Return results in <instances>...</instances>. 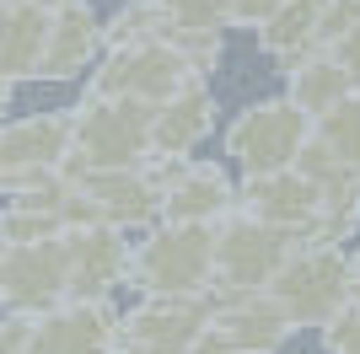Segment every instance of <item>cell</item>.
Returning <instances> with one entry per match:
<instances>
[{"label":"cell","mask_w":360,"mask_h":354,"mask_svg":"<svg viewBox=\"0 0 360 354\" xmlns=\"http://www.w3.org/2000/svg\"><path fill=\"white\" fill-rule=\"evenodd\" d=\"M75 118V156L81 172H113V166H140L156 156V107L135 97H108L86 91L70 107Z\"/></svg>","instance_id":"1"},{"label":"cell","mask_w":360,"mask_h":354,"mask_svg":"<svg viewBox=\"0 0 360 354\" xmlns=\"http://www.w3.org/2000/svg\"><path fill=\"white\" fill-rule=\"evenodd\" d=\"M129 284L140 295H205L215 284V225L156 221L150 231H140Z\"/></svg>","instance_id":"2"},{"label":"cell","mask_w":360,"mask_h":354,"mask_svg":"<svg viewBox=\"0 0 360 354\" xmlns=\"http://www.w3.org/2000/svg\"><path fill=\"white\" fill-rule=\"evenodd\" d=\"M70 166V162H65ZM75 188L65 199V221L70 225H91V221H108L119 231H150L156 221H167V199H162V183L150 177V166H113V172H81L70 166Z\"/></svg>","instance_id":"3"},{"label":"cell","mask_w":360,"mask_h":354,"mask_svg":"<svg viewBox=\"0 0 360 354\" xmlns=\"http://www.w3.org/2000/svg\"><path fill=\"white\" fill-rule=\"evenodd\" d=\"M280 295V306L290 311L296 327H323L333 311L355 295V263H349L345 247L333 242H317V236H296L280 280L269 284Z\"/></svg>","instance_id":"4"},{"label":"cell","mask_w":360,"mask_h":354,"mask_svg":"<svg viewBox=\"0 0 360 354\" xmlns=\"http://www.w3.org/2000/svg\"><path fill=\"white\" fill-rule=\"evenodd\" d=\"M210 322L194 354H280V343L296 333L290 311L280 306L274 290H205Z\"/></svg>","instance_id":"5"},{"label":"cell","mask_w":360,"mask_h":354,"mask_svg":"<svg viewBox=\"0 0 360 354\" xmlns=\"http://www.w3.org/2000/svg\"><path fill=\"white\" fill-rule=\"evenodd\" d=\"M290 247H296V231H280L237 204L231 215L215 221V284L221 290H269Z\"/></svg>","instance_id":"6"},{"label":"cell","mask_w":360,"mask_h":354,"mask_svg":"<svg viewBox=\"0 0 360 354\" xmlns=\"http://www.w3.org/2000/svg\"><path fill=\"white\" fill-rule=\"evenodd\" d=\"M194 65L172 38H150V44L108 48L97 59V70L86 75V91H108V97H135V103L162 107L172 91H183L194 81Z\"/></svg>","instance_id":"7"},{"label":"cell","mask_w":360,"mask_h":354,"mask_svg":"<svg viewBox=\"0 0 360 354\" xmlns=\"http://www.w3.org/2000/svg\"><path fill=\"white\" fill-rule=\"evenodd\" d=\"M307 134H312V113H301L285 91L258 97L226 124V156L242 172H274V166H290L301 156Z\"/></svg>","instance_id":"8"},{"label":"cell","mask_w":360,"mask_h":354,"mask_svg":"<svg viewBox=\"0 0 360 354\" xmlns=\"http://www.w3.org/2000/svg\"><path fill=\"white\" fill-rule=\"evenodd\" d=\"M150 177L162 183V199H167V221H199V225H215L221 215L242 204V183H231L221 162H205V156H150Z\"/></svg>","instance_id":"9"},{"label":"cell","mask_w":360,"mask_h":354,"mask_svg":"<svg viewBox=\"0 0 360 354\" xmlns=\"http://www.w3.org/2000/svg\"><path fill=\"white\" fill-rule=\"evenodd\" d=\"M210 322L205 295H140L124 311L119 354H194Z\"/></svg>","instance_id":"10"},{"label":"cell","mask_w":360,"mask_h":354,"mask_svg":"<svg viewBox=\"0 0 360 354\" xmlns=\"http://www.w3.org/2000/svg\"><path fill=\"white\" fill-rule=\"evenodd\" d=\"M124 311H113L108 295H65L49 311H38L32 354H119Z\"/></svg>","instance_id":"11"},{"label":"cell","mask_w":360,"mask_h":354,"mask_svg":"<svg viewBox=\"0 0 360 354\" xmlns=\"http://www.w3.org/2000/svg\"><path fill=\"white\" fill-rule=\"evenodd\" d=\"M65 295H70L65 236L0 242V301H6V311H49Z\"/></svg>","instance_id":"12"},{"label":"cell","mask_w":360,"mask_h":354,"mask_svg":"<svg viewBox=\"0 0 360 354\" xmlns=\"http://www.w3.org/2000/svg\"><path fill=\"white\" fill-rule=\"evenodd\" d=\"M70 156H75L70 107L11 118V124L0 129V183H6V188L22 183V177H38V172H60Z\"/></svg>","instance_id":"13"},{"label":"cell","mask_w":360,"mask_h":354,"mask_svg":"<svg viewBox=\"0 0 360 354\" xmlns=\"http://www.w3.org/2000/svg\"><path fill=\"white\" fill-rule=\"evenodd\" d=\"M129 258H135L129 231H119V225H108V221L70 225L65 231L70 295H113V284H129Z\"/></svg>","instance_id":"14"},{"label":"cell","mask_w":360,"mask_h":354,"mask_svg":"<svg viewBox=\"0 0 360 354\" xmlns=\"http://www.w3.org/2000/svg\"><path fill=\"white\" fill-rule=\"evenodd\" d=\"M317 199H323V183H312L296 162L274 172H242V209L280 231L307 236L317 221Z\"/></svg>","instance_id":"15"},{"label":"cell","mask_w":360,"mask_h":354,"mask_svg":"<svg viewBox=\"0 0 360 354\" xmlns=\"http://www.w3.org/2000/svg\"><path fill=\"white\" fill-rule=\"evenodd\" d=\"M103 22L108 16L91 0H65L54 6V32H49V54L38 65V81H81L97 70L103 59Z\"/></svg>","instance_id":"16"},{"label":"cell","mask_w":360,"mask_h":354,"mask_svg":"<svg viewBox=\"0 0 360 354\" xmlns=\"http://www.w3.org/2000/svg\"><path fill=\"white\" fill-rule=\"evenodd\" d=\"M54 6L38 0H0V81H38V65L49 54Z\"/></svg>","instance_id":"17"},{"label":"cell","mask_w":360,"mask_h":354,"mask_svg":"<svg viewBox=\"0 0 360 354\" xmlns=\"http://www.w3.org/2000/svg\"><path fill=\"white\" fill-rule=\"evenodd\" d=\"M210 129H215L210 75H194L183 91H172V97L156 107V150H162V156H194Z\"/></svg>","instance_id":"18"},{"label":"cell","mask_w":360,"mask_h":354,"mask_svg":"<svg viewBox=\"0 0 360 354\" xmlns=\"http://www.w3.org/2000/svg\"><path fill=\"white\" fill-rule=\"evenodd\" d=\"M323 16H328V0H280V6L258 22V48H264L280 70H290L296 59L323 48Z\"/></svg>","instance_id":"19"},{"label":"cell","mask_w":360,"mask_h":354,"mask_svg":"<svg viewBox=\"0 0 360 354\" xmlns=\"http://www.w3.org/2000/svg\"><path fill=\"white\" fill-rule=\"evenodd\" d=\"M349 91H355V81H349V70L333 59V48H317V54L296 59L285 70V97L312 118H323L328 107H339Z\"/></svg>","instance_id":"20"},{"label":"cell","mask_w":360,"mask_h":354,"mask_svg":"<svg viewBox=\"0 0 360 354\" xmlns=\"http://www.w3.org/2000/svg\"><path fill=\"white\" fill-rule=\"evenodd\" d=\"M317 242H333V247H345L360 236V172L339 177V183H323V199H317V221L312 231Z\"/></svg>","instance_id":"21"},{"label":"cell","mask_w":360,"mask_h":354,"mask_svg":"<svg viewBox=\"0 0 360 354\" xmlns=\"http://www.w3.org/2000/svg\"><path fill=\"white\" fill-rule=\"evenodd\" d=\"M70 221H65L60 204H32V199H6L0 209V242H49V236H65Z\"/></svg>","instance_id":"22"},{"label":"cell","mask_w":360,"mask_h":354,"mask_svg":"<svg viewBox=\"0 0 360 354\" xmlns=\"http://www.w3.org/2000/svg\"><path fill=\"white\" fill-rule=\"evenodd\" d=\"M150 38H167V16L156 0H124L119 11L103 22V44L108 48H129V44H150ZM103 48V54H108Z\"/></svg>","instance_id":"23"},{"label":"cell","mask_w":360,"mask_h":354,"mask_svg":"<svg viewBox=\"0 0 360 354\" xmlns=\"http://www.w3.org/2000/svg\"><path fill=\"white\" fill-rule=\"evenodd\" d=\"M312 134H317V140H323V145H328L345 166H355V172H360V86L349 91L339 107H328L323 118H312Z\"/></svg>","instance_id":"24"},{"label":"cell","mask_w":360,"mask_h":354,"mask_svg":"<svg viewBox=\"0 0 360 354\" xmlns=\"http://www.w3.org/2000/svg\"><path fill=\"white\" fill-rule=\"evenodd\" d=\"M167 16V38L183 44V38H199V32H226V6L221 0H156Z\"/></svg>","instance_id":"25"},{"label":"cell","mask_w":360,"mask_h":354,"mask_svg":"<svg viewBox=\"0 0 360 354\" xmlns=\"http://www.w3.org/2000/svg\"><path fill=\"white\" fill-rule=\"evenodd\" d=\"M317 333H323V354H360V301L349 295Z\"/></svg>","instance_id":"26"},{"label":"cell","mask_w":360,"mask_h":354,"mask_svg":"<svg viewBox=\"0 0 360 354\" xmlns=\"http://www.w3.org/2000/svg\"><path fill=\"white\" fill-rule=\"evenodd\" d=\"M32 333H38V311H6L0 354H32Z\"/></svg>","instance_id":"27"},{"label":"cell","mask_w":360,"mask_h":354,"mask_svg":"<svg viewBox=\"0 0 360 354\" xmlns=\"http://www.w3.org/2000/svg\"><path fill=\"white\" fill-rule=\"evenodd\" d=\"M349 27H360V0H328V16H323V48L333 38H345Z\"/></svg>","instance_id":"28"},{"label":"cell","mask_w":360,"mask_h":354,"mask_svg":"<svg viewBox=\"0 0 360 354\" xmlns=\"http://www.w3.org/2000/svg\"><path fill=\"white\" fill-rule=\"evenodd\" d=\"M221 6H226V22H231V27H253L258 32V22H264L280 0H221Z\"/></svg>","instance_id":"29"},{"label":"cell","mask_w":360,"mask_h":354,"mask_svg":"<svg viewBox=\"0 0 360 354\" xmlns=\"http://www.w3.org/2000/svg\"><path fill=\"white\" fill-rule=\"evenodd\" d=\"M328 48H333V59H339V65L349 70V81L360 86V27H349L345 38H333Z\"/></svg>","instance_id":"30"},{"label":"cell","mask_w":360,"mask_h":354,"mask_svg":"<svg viewBox=\"0 0 360 354\" xmlns=\"http://www.w3.org/2000/svg\"><path fill=\"white\" fill-rule=\"evenodd\" d=\"M349 263H355V295H360V242L349 247Z\"/></svg>","instance_id":"31"},{"label":"cell","mask_w":360,"mask_h":354,"mask_svg":"<svg viewBox=\"0 0 360 354\" xmlns=\"http://www.w3.org/2000/svg\"><path fill=\"white\" fill-rule=\"evenodd\" d=\"M38 6H65V0H38Z\"/></svg>","instance_id":"32"},{"label":"cell","mask_w":360,"mask_h":354,"mask_svg":"<svg viewBox=\"0 0 360 354\" xmlns=\"http://www.w3.org/2000/svg\"><path fill=\"white\" fill-rule=\"evenodd\" d=\"M355 301H360V295H355Z\"/></svg>","instance_id":"33"}]
</instances>
